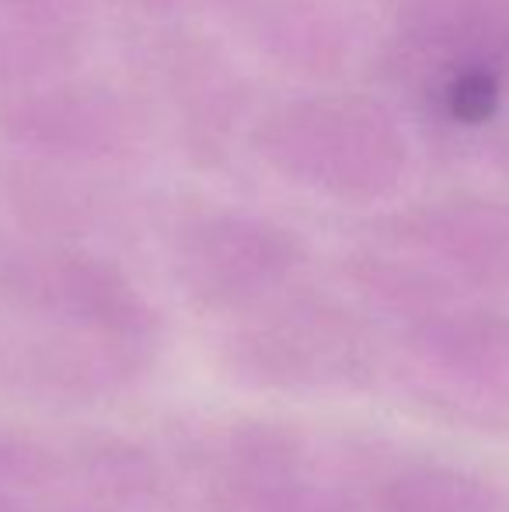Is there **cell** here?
Wrapping results in <instances>:
<instances>
[{"mask_svg": "<svg viewBox=\"0 0 509 512\" xmlns=\"http://www.w3.org/2000/svg\"><path fill=\"white\" fill-rule=\"evenodd\" d=\"M450 102H454L457 115L475 119V115H482L492 105V81H485V77H461Z\"/></svg>", "mask_w": 509, "mask_h": 512, "instance_id": "cell-4", "label": "cell"}, {"mask_svg": "<svg viewBox=\"0 0 509 512\" xmlns=\"http://www.w3.org/2000/svg\"><path fill=\"white\" fill-rule=\"evenodd\" d=\"M346 345L318 331V321H283L252 328L224 356L238 384L276 394H318L356 373Z\"/></svg>", "mask_w": 509, "mask_h": 512, "instance_id": "cell-1", "label": "cell"}, {"mask_svg": "<svg viewBox=\"0 0 509 512\" xmlns=\"http://www.w3.org/2000/svg\"><path fill=\"white\" fill-rule=\"evenodd\" d=\"M63 457V485L109 512H164L168 471L150 446L119 432L77 436Z\"/></svg>", "mask_w": 509, "mask_h": 512, "instance_id": "cell-2", "label": "cell"}, {"mask_svg": "<svg viewBox=\"0 0 509 512\" xmlns=\"http://www.w3.org/2000/svg\"><path fill=\"white\" fill-rule=\"evenodd\" d=\"M63 481V457L39 436L0 429V495L42 499Z\"/></svg>", "mask_w": 509, "mask_h": 512, "instance_id": "cell-3", "label": "cell"}]
</instances>
